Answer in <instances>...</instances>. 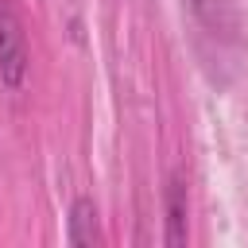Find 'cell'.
Listing matches in <instances>:
<instances>
[{
  "mask_svg": "<svg viewBox=\"0 0 248 248\" xmlns=\"http://www.w3.org/2000/svg\"><path fill=\"white\" fill-rule=\"evenodd\" d=\"M163 209H167V244L182 248L190 236V202H186V178L170 174L167 178V194H163Z\"/></svg>",
  "mask_w": 248,
  "mask_h": 248,
  "instance_id": "cell-2",
  "label": "cell"
},
{
  "mask_svg": "<svg viewBox=\"0 0 248 248\" xmlns=\"http://www.w3.org/2000/svg\"><path fill=\"white\" fill-rule=\"evenodd\" d=\"M66 240L74 248H93L101 240V229H97V205L93 198H74L70 205V217H66Z\"/></svg>",
  "mask_w": 248,
  "mask_h": 248,
  "instance_id": "cell-4",
  "label": "cell"
},
{
  "mask_svg": "<svg viewBox=\"0 0 248 248\" xmlns=\"http://www.w3.org/2000/svg\"><path fill=\"white\" fill-rule=\"evenodd\" d=\"M198 23L209 31V35H221V39H236L240 31V16H236V4L232 0H190Z\"/></svg>",
  "mask_w": 248,
  "mask_h": 248,
  "instance_id": "cell-3",
  "label": "cell"
},
{
  "mask_svg": "<svg viewBox=\"0 0 248 248\" xmlns=\"http://www.w3.org/2000/svg\"><path fill=\"white\" fill-rule=\"evenodd\" d=\"M0 81L16 93L27 81V39L12 0H0Z\"/></svg>",
  "mask_w": 248,
  "mask_h": 248,
  "instance_id": "cell-1",
  "label": "cell"
}]
</instances>
